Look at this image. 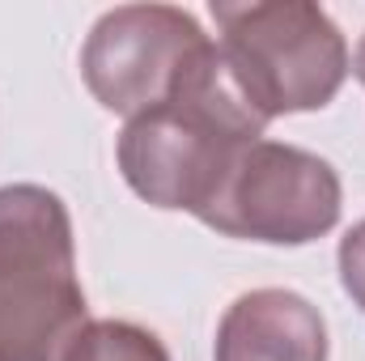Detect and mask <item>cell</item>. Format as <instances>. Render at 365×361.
<instances>
[{"instance_id": "6da1fadb", "label": "cell", "mask_w": 365, "mask_h": 361, "mask_svg": "<svg viewBox=\"0 0 365 361\" xmlns=\"http://www.w3.org/2000/svg\"><path fill=\"white\" fill-rule=\"evenodd\" d=\"M264 128L212 47L162 106L128 119L119 132V171L153 208L200 217L234 158L259 141Z\"/></svg>"}, {"instance_id": "7a4b0ae2", "label": "cell", "mask_w": 365, "mask_h": 361, "mask_svg": "<svg viewBox=\"0 0 365 361\" xmlns=\"http://www.w3.org/2000/svg\"><path fill=\"white\" fill-rule=\"evenodd\" d=\"M86 323L68 204L38 183L0 187V361H64Z\"/></svg>"}, {"instance_id": "3957f363", "label": "cell", "mask_w": 365, "mask_h": 361, "mask_svg": "<svg viewBox=\"0 0 365 361\" xmlns=\"http://www.w3.org/2000/svg\"><path fill=\"white\" fill-rule=\"evenodd\" d=\"M212 21L234 90L264 123L276 115L323 111L353 68L340 26L310 0L212 4Z\"/></svg>"}, {"instance_id": "277c9868", "label": "cell", "mask_w": 365, "mask_h": 361, "mask_svg": "<svg viewBox=\"0 0 365 361\" xmlns=\"http://www.w3.org/2000/svg\"><path fill=\"white\" fill-rule=\"evenodd\" d=\"M340 204L344 191L331 162L297 145L259 136L234 158L200 221L217 234L247 243L306 247L336 230Z\"/></svg>"}, {"instance_id": "5b68a950", "label": "cell", "mask_w": 365, "mask_h": 361, "mask_svg": "<svg viewBox=\"0 0 365 361\" xmlns=\"http://www.w3.org/2000/svg\"><path fill=\"white\" fill-rule=\"evenodd\" d=\"M217 43L175 4H119L98 17L81 51L90 93L115 115H145L187 81Z\"/></svg>"}, {"instance_id": "8992f818", "label": "cell", "mask_w": 365, "mask_h": 361, "mask_svg": "<svg viewBox=\"0 0 365 361\" xmlns=\"http://www.w3.org/2000/svg\"><path fill=\"white\" fill-rule=\"evenodd\" d=\"M212 361H327V323L293 289H251L221 315Z\"/></svg>"}, {"instance_id": "52a82bcc", "label": "cell", "mask_w": 365, "mask_h": 361, "mask_svg": "<svg viewBox=\"0 0 365 361\" xmlns=\"http://www.w3.org/2000/svg\"><path fill=\"white\" fill-rule=\"evenodd\" d=\"M64 361H170V353L149 327L123 319H98L86 323V332L73 340Z\"/></svg>"}, {"instance_id": "ba28073f", "label": "cell", "mask_w": 365, "mask_h": 361, "mask_svg": "<svg viewBox=\"0 0 365 361\" xmlns=\"http://www.w3.org/2000/svg\"><path fill=\"white\" fill-rule=\"evenodd\" d=\"M340 280H344L353 302L365 293V221L353 225L344 234V243H340Z\"/></svg>"}, {"instance_id": "9c48e42d", "label": "cell", "mask_w": 365, "mask_h": 361, "mask_svg": "<svg viewBox=\"0 0 365 361\" xmlns=\"http://www.w3.org/2000/svg\"><path fill=\"white\" fill-rule=\"evenodd\" d=\"M353 73H357V81L365 86V34H361V47H357V60H353Z\"/></svg>"}, {"instance_id": "30bf717a", "label": "cell", "mask_w": 365, "mask_h": 361, "mask_svg": "<svg viewBox=\"0 0 365 361\" xmlns=\"http://www.w3.org/2000/svg\"><path fill=\"white\" fill-rule=\"evenodd\" d=\"M357 306H361V310H365V298H361V302H357Z\"/></svg>"}]
</instances>
